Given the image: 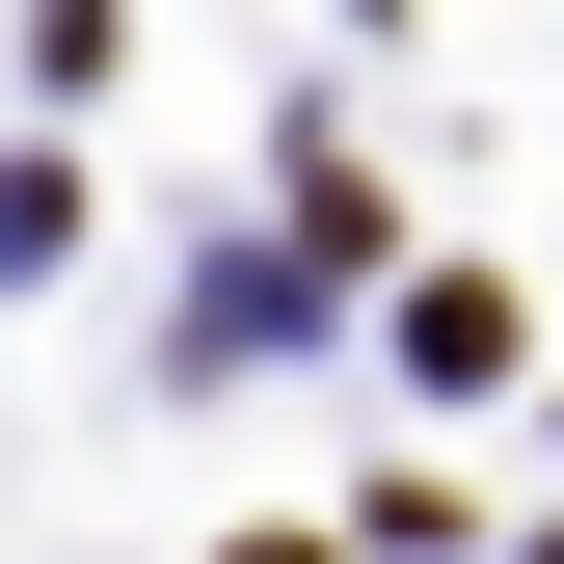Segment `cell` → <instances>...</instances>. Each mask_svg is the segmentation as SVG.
I'll return each instance as SVG.
<instances>
[{"instance_id": "cell-1", "label": "cell", "mask_w": 564, "mask_h": 564, "mask_svg": "<svg viewBox=\"0 0 564 564\" xmlns=\"http://www.w3.org/2000/svg\"><path fill=\"white\" fill-rule=\"evenodd\" d=\"M242 564H323V538H242Z\"/></svg>"}]
</instances>
